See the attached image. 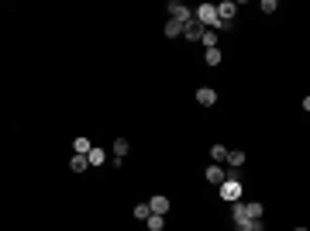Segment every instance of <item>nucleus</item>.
<instances>
[{
  "instance_id": "nucleus-1",
  "label": "nucleus",
  "mask_w": 310,
  "mask_h": 231,
  "mask_svg": "<svg viewBox=\"0 0 310 231\" xmlns=\"http://www.w3.org/2000/svg\"><path fill=\"white\" fill-rule=\"evenodd\" d=\"M241 193H245V186H241L238 173H228V179L221 183V200H228V204H238V200H241Z\"/></svg>"
},
{
  "instance_id": "nucleus-2",
  "label": "nucleus",
  "mask_w": 310,
  "mask_h": 231,
  "mask_svg": "<svg viewBox=\"0 0 310 231\" xmlns=\"http://www.w3.org/2000/svg\"><path fill=\"white\" fill-rule=\"evenodd\" d=\"M193 21H197L200 28H207V31H210V28L217 24V3H200V7H197V14H193Z\"/></svg>"
},
{
  "instance_id": "nucleus-3",
  "label": "nucleus",
  "mask_w": 310,
  "mask_h": 231,
  "mask_svg": "<svg viewBox=\"0 0 310 231\" xmlns=\"http://www.w3.org/2000/svg\"><path fill=\"white\" fill-rule=\"evenodd\" d=\"M165 14H169V21H179V24L193 21V17H190V7H186L183 0H169V3H165Z\"/></svg>"
},
{
  "instance_id": "nucleus-4",
  "label": "nucleus",
  "mask_w": 310,
  "mask_h": 231,
  "mask_svg": "<svg viewBox=\"0 0 310 231\" xmlns=\"http://www.w3.org/2000/svg\"><path fill=\"white\" fill-rule=\"evenodd\" d=\"M197 104H200V107H214V104H217V90H214V86H200V90H197Z\"/></svg>"
},
{
  "instance_id": "nucleus-5",
  "label": "nucleus",
  "mask_w": 310,
  "mask_h": 231,
  "mask_svg": "<svg viewBox=\"0 0 310 231\" xmlns=\"http://www.w3.org/2000/svg\"><path fill=\"white\" fill-rule=\"evenodd\" d=\"M234 14H238V3H234V0H224V3L217 7V21H228V24H234Z\"/></svg>"
},
{
  "instance_id": "nucleus-6",
  "label": "nucleus",
  "mask_w": 310,
  "mask_h": 231,
  "mask_svg": "<svg viewBox=\"0 0 310 231\" xmlns=\"http://www.w3.org/2000/svg\"><path fill=\"white\" fill-rule=\"evenodd\" d=\"M149 211H152V214H162V218H165V214H169V197L155 193L152 200H149Z\"/></svg>"
},
{
  "instance_id": "nucleus-7",
  "label": "nucleus",
  "mask_w": 310,
  "mask_h": 231,
  "mask_svg": "<svg viewBox=\"0 0 310 231\" xmlns=\"http://www.w3.org/2000/svg\"><path fill=\"white\" fill-rule=\"evenodd\" d=\"M204 176H207V183H214V186H221V183L228 179V173H224L221 166H214V162L207 166V173H204Z\"/></svg>"
},
{
  "instance_id": "nucleus-8",
  "label": "nucleus",
  "mask_w": 310,
  "mask_h": 231,
  "mask_svg": "<svg viewBox=\"0 0 310 231\" xmlns=\"http://www.w3.org/2000/svg\"><path fill=\"white\" fill-rule=\"evenodd\" d=\"M200 35H204V28H200L197 21H186V24H183V38H190V42H200Z\"/></svg>"
},
{
  "instance_id": "nucleus-9",
  "label": "nucleus",
  "mask_w": 310,
  "mask_h": 231,
  "mask_svg": "<svg viewBox=\"0 0 310 231\" xmlns=\"http://www.w3.org/2000/svg\"><path fill=\"white\" fill-rule=\"evenodd\" d=\"M245 159H248V155L241 152V149H228V155H224V162H228L231 169H238V166H245Z\"/></svg>"
},
{
  "instance_id": "nucleus-10",
  "label": "nucleus",
  "mask_w": 310,
  "mask_h": 231,
  "mask_svg": "<svg viewBox=\"0 0 310 231\" xmlns=\"http://www.w3.org/2000/svg\"><path fill=\"white\" fill-rule=\"evenodd\" d=\"M86 162H90V169H97V166L107 162V152H103V149H90V152H86Z\"/></svg>"
},
{
  "instance_id": "nucleus-11",
  "label": "nucleus",
  "mask_w": 310,
  "mask_h": 231,
  "mask_svg": "<svg viewBox=\"0 0 310 231\" xmlns=\"http://www.w3.org/2000/svg\"><path fill=\"white\" fill-rule=\"evenodd\" d=\"M110 152H114V159H124V155L131 152V145H128V138H114V149H110Z\"/></svg>"
},
{
  "instance_id": "nucleus-12",
  "label": "nucleus",
  "mask_w": 310,
  "mask_h": 231,
  "mask_svg": "<svg viewBox=\"0 0 310 231\" xmlns=\"http://www.w3.org/2000/svg\"><path fill=\"white\" fill-rule=\"evenodd\" d=\"M231 221H234V225L248 221V211H245V204H241V200H238V204H231Z\"/></svg>"
},
{
  "instance_id": "nucleus-13",
  "label": "nucleus",
  "mask_w": 310,
  "mask_h": 231,
  "mask_svg": "<svg viewBox=\"0 0 310 231\" xmlns=\"http://www.w3.org/2000/svg\"><path fill=\"white\" fill-rule=\"evenodd\" d=\"M221 59H224V56H221V45H217V49H207V52H204V62H207V66H221Z\"/></svg>"
},
{
  "instance_id": "nucleus-14",
  "label": "nucleus",
  "mask_w": 310,
  "mask_h": 231,
  "mask_svg": "<svg viewBox=\"0 0 310 231\" xmlns=\"http://www.w3.org/2000/svg\"><path fill=\"white\" fill-rule=\"evenodd\" d=\"M69 169H73V173H86V169H90L86 155H73V159H69Z\"/></svg>"
},
{
  "instance_id": "nucleus-15",
  "label": "nucleus",
  "mask_w": 310,
  "mask_h": 231,
  "mask_svg": "<svg viewBox=\"0 0 310 231\" xmlns=\"http://www.w3.org/2000/svg\"><path fill=\"white\" fill-rule=\"evenodd\" d=\"M200 42H204L207 49H217V42H221V35H217V31H207V28H204V35H200Z\"/></svg>"
},
{
  "instance_id": "nucleus-16",
  "label": "nucleus",
  "mask_w": 310,
  "mask_h": 231,
  "mask_svg": "<svg viewBox=\"0 0 310 231\" xmlns=\"http://www.w3.org/2000/svg\"><path fill=\"white\" fill-rule=\"evenodd\" d=\"M145 225H149V231H162V228H165V218H162V214H149Z\"/></svg>"
},
{
  "instance_id": "nucleus-17",
  "label": "nucleus",
  "mask_w": 310,
  "mask_h": 231,
  "mask_svg": "<svg viewBox=\"0 0 310 231\" xmlns=\"http://www.w3.org/2000/svg\"><path fill=\"white\" fill-rule=\"evenodd\" d=\"M183 35V24L179 21H165V38H179Z\"/></svg>"
},
{
  "instance_id": "nucleus-18",
  "label": "nucleus",
  "mask_w": 310,
  "mask_h": 231,
  "mask_svg": "<svg viewBox=\"0 0 310 231\" xmlns=\"http://www.w3.org/2000/svg\"><path fill=\"white\" fill-rule=\"evenodd\" d=\"M224 155H228V149H224V145H210V159H214V166H221V162H224Z\"/></svg>"
},
{
  "instance_id": "nucleus-19",
  "label": "nucleus",
  "mask_w": 310,
  "mask_h": 231,
  "mask_svg": "<svg viewBox=\"0 0 310 231\" xmlns=\"http://www.w3.org/2000/svg\"><path fill=\"white\" fill-rule=\"evenodd\" d=\"M73 149H76V155H86L90 149H93V145H90V138H83V135H79L76 142H73Z\"/></svg>"
},
{
  "instance_id": "nucleus-20",
  "label": "nucleus",
  "mask_w": 310,
  "mask_h": 231,
  "mask_svg": "<svg viewBox=\"0 0 310 231\" xmlns=\"http://www.w3.org/2000/svg\"><path fill=\"white\" fill-rule=\"evenodd\" d=\"M245 231H265L262 218H248V221H245Z\"/></svg>"
},
{
  "instance_id": "nucleus-21",
  "label": "nucleus",
  "mask_w": 310,
  "mask_h": 231,
  "mask_svg": "<svg viewBox=\"0 0 310 231\" xmlns=\"http://www.w3.org/2000/svg\"><path fill=\"white\" fill-rule=\"evenodd\" d=\"M152 211H149V204H135V221H145Z\"/></svg>"
},
{
  "instance_id": "nucleus-22",
  "label": "nucleus",
  "mask_w": 310,
  "mask_h": 231,
  "mask_svg": "<svg viewBox=\"0 0 310 231\" xmlns=\"http://www.w3.org/2000/svg\"><path fill=\"white\" fill-rule=\"evenodd\" d=\"M245 211H248V218H262V204H255V200L245 204Z\"/></svg>"
},
{
  "instance_id": "nucleus-23",
  "label": "nucleus",
  "mask_w": 310,
  "mask_h": 231,
  "mask_svg": "<svg viewBox=\"0 0 310 231\" xmlns=\"http://www.w3.org/2000/svg\"><path fill=\"white\" fill-rule=\"evenodd\" d=\"M276 10H279L276 0H262V14H276Z\"/></svg>"
},
{
  "instance_id": "nucleus-24",
  "label": "nucleus",
  "mask_w": 310,
  "mask_h": 231,
  "mask_svg": "<svg viewBox=\"0 0 310 231\" xmlns=\"http://www.w3.org/2000/svg\"><path fill=\"white\" fill-rule=\"evenodd\" d=\"M293 231H307V228H293Z\"/></svg>"
}]
</instances>
